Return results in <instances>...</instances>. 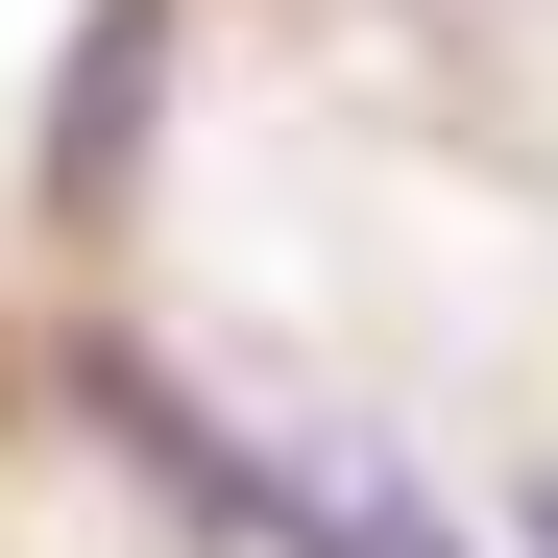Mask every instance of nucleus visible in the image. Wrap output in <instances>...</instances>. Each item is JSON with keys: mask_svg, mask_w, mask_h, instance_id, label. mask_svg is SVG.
I'll list each match as a JSON object with an SVG mask.
<instances>
[{"mask_svg": "<svg viewBox=\"0 0 558 558\" xmlns=\"http://www.w3.org/2000/svg\"><path fill=\"white\" fill-rule=\"evenodd\" d=\"M98 413L146 437V486L170 510H219L243 558H461L413 486H389V461H292V437H243V413H195V389H170V364H98Z\"/></svg>", "mask_w": 558, "mask_h": 558, "instance_id": "nucleus-1", "label": "nucleus"}, {"mask_svg": "<svg viewBox=\"0 0 558 558\" xmlns=\"http://www.w3.org/2000/svg\"><path fill=\"white\" fill-rule=\"evenodd\" d=\"M510 534H534V558H558V461H534V486H510Z\"/></svg>", "mask_w": 558, "mask_h": 558, "instance_id": "nucleus-2", "label": "nucleus"}]
</instances>
